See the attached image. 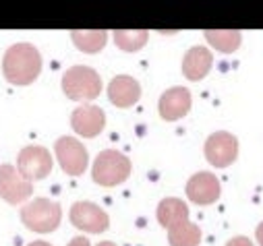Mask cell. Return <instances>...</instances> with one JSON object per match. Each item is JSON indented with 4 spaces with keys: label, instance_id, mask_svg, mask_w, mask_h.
Masks as SVG:
<instances>
[{
    "label": "cell",
    "instance_id": "obj_17",
    "mask_svg": "<svg viewBox=\"0 0 263 246\" xmlns=\"http://www.w3.org/2000/svg\"><path fill=\"white\" fill-rule=\"evenodd\" d=\"M158 221L160 225H164L166 230L182 219H189V207L184 201L180 199H164L160 205H158Z\"/></svg>",
    "mask_w": 263,
    "mask_h": 246
},
{
    "label": "cell",
    "instance_id": "obj_16",
    "mask_svg": "<svg viewBox=\"0 0 263 246\" xmlns=\"http://www.w3.org/2000/svg\"><path fill=\"white\" fill-rule=\"evenodd\" d=\"M205 39L222 54H232L238 50L242 42V33L238 29H208Z\"/></svg>",
    "mask_w": 263,
    "mask_h": 246
},
{
    "label": "cell",
    "instance_id": "obj_20",
    "mask_svg": "<svg viewBox=\"0 0 263 246\" xmlns=\"http://www.w3.org/2000/svg\"><path fill=\"white\" fill-rule=\"evenodd\" d=\"M226 246H253V242L247 236H234L226 242Z\"/></svg>",
    "mask_w": 263,
    "mask_h": 246
},
{
    "label": "cell",
    "instance_id": "obj_14",
    "mask_svg": "<svg viewBox=\"0 0 263 246\" xmlns=\"http://www.w3.org/2000/svg\"><path fill=\"white\" fill-rule=\"evenodd\" d=\"M214 65V56L208 48L203 46H193L191 50H186L184 58H182V75L189 81H201Z\"/></svg>",
    "mask_w": 263,
    "mask_h": 246
},
{
    "label": "cell",
    "instance_id": "obj_3",
    "mask_svg": "<svg viewBox=\"0 0 263 246\" xmlns=\"http://www.w3.org/2000/svg\"><path fill=\"white\" fill-rule=\"evenodd\" d=\"M62 91L69 99H75V101L96 99L102 91V79L93 69L77 65V67H71L67 73H64Z\"/></svg>",
    "mask_w": 263,
    "mask_h": 246
},
{
    "label": "cell",
    "instance_id": "obj_11",
    "mask_svg": "<svg viewBox=\"0 0 263 246\" xmlns=\"http://www.w3.org/2000/svg\"><path fill=\"white\" fill-rule=\"evenodd\" d=\"M71 127L75 133H79L85 139H93L98 137L104 127H106V114L102 108L93 106V104H83L79 106L73 116H71Z\"/></svg>",
    "mask_w": 263,
    "mask_h": 246
},
{
    "label": "cell",
    "instance_id": "obj_22",
    "mask_svg": "<svg viewBox=\"0 0 263 246\" xmlns=\"http://www.w3.org/2000/svg\"><path fill=\"white\" fill-rule=\"evenodd\" d=\"M255 234H257V242H259V246H263V221L257 225V232H255Z\"/></svg>",
    "mask_w": 263,
    "mask_h": 246
},
{
    "label": "cell",
    "instance_id": "obj_10",
    "mask_svg": "<svg viewBox=\"0 0 263 246\" xmlns=\"http://www.w3.org/2000/svg\"><path fill=\"white\" fill-rule=\"evenodd\" d=\"M186 197L195 205H214L220 199V180L212 172H197L186 182Z\"/></svg>",
    "mask_w": 263,
    "mask_h": 246
},
{
    "label": "cell",
    "instance_id": "obj_9",
    "mask_svg": "<svg viewBox=\"0 0 263 246\" xmlns=\"http://www.w3.org/2000/svg\"><path fill=\"white\" fill-rule=\"evenodd\" d=\"M17 170L27 180H42L52 172V157L44 147L37 145L25 147L17 157Z\"/></svg>",
    "mask_w": 263,
    "mask_h": 246
},
{
    "label": "cell",
    "instance_id": "obj_19",
    "mask_svg": "<svg viewBox=\"0 0 263 246\" xmlns=\"http://www.w3.org/2000/svg\"><path fill=\"white\" fill-rule=\"evenodd\" d=\"M149 31L145 29H137V31H124V29H116L114 31V44L124 50V52H137L147 44Z\"/></svg>",
    "mask_w": 263,
    "mask_h": 246
},
{
    "label": "cell",
    "instance_id": "obj_7",
    "mask_svg": "<svg viewBox=\"0 0 263 246\" xmlns=\"http://www.w3.org/2000/svg\"><path fill=\"white\" fill-rule=\"evenodd\" d=\"M71 223L81 230V232H91V234H102L108 230L110 225V217L108 213L96 205V203H89V201H77L73 207H71Z\"/></svg>",
    "mask_w": 263,
    "mask_h": 246
},
{
    "label": "cell",
    "instance_id": "obj_4",
    "mask_svg": "<svg viewBox=\"0 0 263 246\" xmlns=\"http://www.w3.org/2000/svg\"><path fill=\"white\" fill-rule=\"evenodd\" d=\"M130 174V159L120 153V151H114V149H106L102 151L96 161H93V170H91V176H93V182H98L100 187H118L122 184Z\"/></svg>",
    "mask_w": 263,
    "mask_h": 246
},
{
    "label": "cell",
    "instance_id": "obj_12",
    "mask_svg": "<svg viewBox=\"0 0 263 246\" xmlns=\"http://www.w3.org/2000/svg\"><path fill=\"white\" fill-rule=\"evenodd\" d=\"M191 104H193V97H191V91L186 87H170L160 97V106H158L160 116L168 122L180 120L189 114Z\"/></svg>",
    "mask_w": 263,
    "mask_h": 246
},
{
    "label": "cell",
    "instance_id": "obj_21",
    "mask_svg": "<svg viewBox=\"0 0 263 246\" xmlns=\"http://www.w3.org/2000/svg\"><path fill=\"white\" fill-rule=\"evenodd\" d=\"M69 246H89V240L85 236H77V238H73L69 242Z\"/></svg>",
    "mask_w": 263,
    "mask_h": 246
},
{
    "label": "cell",
    "instance_id": "obj_1",
    "mask_svg": "<svg viewBox=\"0 0 263 246\" xmlns=\"http://www.w3.org/2000/svg\"><path fill=\"white\" fill-rule=\"evenodd\" d=\"M42 71V54L31 44H15L7 50L3 58L5 79L13 85H29L37 79Z\"/></svg>",
    "mask_w": 263,
    "mask_h": 246
},
{
    "label": "cell",
    "instance_id": "obj_18",
    "mask_svg": "<svg viewBox=\"0 0 263 246\" xmlns=\"http://www.w3.org/2000/svg\"><path fill=\"white\" fill-rule=\"evenodd\" d=\"M71 37H73V44L85 52V54H98L104 46H106V39H108V31L104 29H93V31H71Z\"/></svg>",
    "mask_w": 263,
    "mask_h": 246
},
{
    "label": "cell",
    "instance_id": "obj_24",
    "mask_svg": "<svg viewBox=\"0 0 263 246\" xmlns=\"http://www.w3.org/2000/svg\"><path fill=\"white\" fill-rule=\"evenodd\" d=\"M98 246H116V244H114V242H108V240H106V242H100Z\"/></svg>",
    "mask_w": 263,
    "mask_h": 246
},
{
    "label": "cell",
    "instance_id": "obj_8",
    "mask_svg": "<svg viewBox=\"0 0 263 246\" xmlns=\"http://www.w3.org/2000/svg\"><path fill=\"white\" fill-rule=\"evenodd\" d=\"M205 157L214 168H228L238 157V139L232 133L220 131L208 137L205 141Z\"/></svg>",
    "mask_w": 263,
    "mask_h": 246
},
{
    "label": "cell",
    "instance_id": "obj_5",
    "mask_svg": "<svg viewBox=\"0 0 263 246\" xmlns=\"http://www.w3.org/2000/svg\"><path fill=\"white\" fill-rule=\"evenodd\" d=\"M54 151H56V159L64 174L81 176L87 170V163H89L87 149L75 137H60L54 145Z\"/></svg>",
    "mask_w": 263,
    "mask_h": 246
},
{
    "label": "cell",
    "instance_id": "obj_6",
    "mask_svg": "<svg viewBox=\"0 0 263 246\" xmlns=\"http://www.w3.org/2000/svg\"><path fill=\"white\" fill-rule=\"evenodd\" d=\"M33 193V184L27 180L15 166L3 163L0 166V199H5L11 205H19L29 199Z\"/></svg>",
    "mask_w": 263,
    "mask_h": 246
},
{
    "label": "cell",
    "instance_id": "obj_13",
    "mask_svg": "<svg viewBox=\"0 0 263 246\" xmlns=\"http://www.w3.org/2000/svg\"><path fill=\"white\" fill-rule=\"evenodd\" d=\"M141 97V85L128 75H118L108 85V99L116 108H130Z\"/></svg>",
    "mask_w": 263,
    "mask_h": 246
},
{
    "label": "cell",
    "instance_id": "obj_2",
    "mask_svg": "<svg viewBox=\"0 0 263 246\" xmlns=\"http://www.w3.org/2000/svg\"><path fill=\"white\" fill-rule=\"evenodd\" d=\"M60 219H62L60 205L50 199H44V197L25 203L21 209V221L25 223V228H29L31 232H37V234L54 232L60 225Z\"/></svg>",
    "mask_w": 263,
    "mask_h": 246
},
{
    "label": "cell",
    "instance_id": "obj_23",
    "mask_svg": "<svg viewBox=\"0 0 263 246\" xmlns=\"http://www.w3.org/2000/svg\"><path fill=\"white\" fill-rule=\"evenodd\" d=\"M27 246H52V244H48V242H44V240H35V242H29Z\"/></svg>",
    "mask_w": 263,
    "mask_h": 246
},
{
    "label": "cell",
    "instance_id": "obj_15",
    "mask_svg": "<svg viewBox=\"0 0 263 246\" xmlns=\"http://www.w3.org/2000/svg\"><path fill=\"white\" fill-rule=\"evenodd\" d=\"M168 242H170V246H199L201 230L197 223L182 219L168 228Z\"/></svg>",
    "mask_w": 263,
    "mask_h": 246
}]
</instances>
